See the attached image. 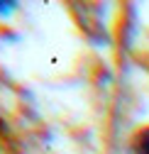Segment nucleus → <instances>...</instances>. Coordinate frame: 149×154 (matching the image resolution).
<instances>
[{
    "mask_svg": "<svg viewBox=\"0 0 149 154\" xmlns=\"http://www.w3.org/2000/svg\"><path fill=\"white\" fill-rule=\"evenodd\" d=\"M127 149H129V154H149V125H142L132 132Z\"/></svg>",
    "mask_w": 149,
    "mask_h": 154,
    "instance_id": "1",
    "label": "nucleus"
}]
</instances>
